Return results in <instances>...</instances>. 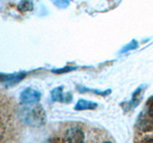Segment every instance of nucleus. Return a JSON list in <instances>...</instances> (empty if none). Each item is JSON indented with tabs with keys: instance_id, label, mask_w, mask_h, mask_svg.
Returning a JSON list of instances; mask_svg holds the SVG:
<instances>
[{
	"instance_id": "obj_4",
	"label": "nucleus",
	"mask_w": 153,
	"mask_h": 143,
	"mask_svg": "<svg viewBox=\"0 0 153 143\" xmlns=\"http://www.w3.org/2000/svg\"><path fill=\"white\" fill-rule=\"evenodd\" d=\"M27 75L26 72H18L13 74H0V81L5 87H12V86L19 83Z\"/></svg>"
},
{
	"instance_id": "obj_5",
	"label": "nucleus",
	"mask_w": 153,
	"mask_h": 143,
	"mask_svg": "<svg viewBox=\"0 0 153 143\" xmlns=\"http://www.w3.org/2000/svg\"><path fill=\"white\" fill-rule=\"evenodd\" d=\"M41 93L33 88H26L20 94V101L24 104H31L39 102Z\"/></svg>"
},
{
	"instance_id": "obj_6",
	"label": "nucleus",
	"mask_w": 153,
	"mask_h": 143,
	"mask_svg": "<svg viewBox=\"0 0 153 143\" xmlns=\"http://www.w3.org/2000/svg\"><path fill=\"white\" fill-rule=\"evenodd\" d=\"M51 97L52 100L55 102L60 103H69L73 99V95L71 93H64L63 92V86H59L51 91Z\"/></svg>"
},
{
	"instance_id": "obj_9",
	"label": "nucleus",
	"mask_w": 153,
	"mask_h": 143,
	"mask_svg": "<svg viewBox=\"0 0 153 143\" xmlns=\"http://www.w3.org/2000/svg\"><path fill=\"white\" fill-rule=\"evenodd\" d=\"M76 89L79 93H94L96 94L102 95V97H107L108 94H111V90H106V91H100V90H96V89H90L87 87H84V86H76Z\"/></svg>"
},
{
	"instance_id": "obj_14",
	"label": "nucleus",
	"mask_w": 153,
	"mask_h": 143,
	"mask_svg": "<svg viewBox=\"0 0 153 143\" xmlns=\"http://www.w3.org/2000/svg\"><path fill=\"white\" fill-rule=\"evenodd\" d=\"M146 112L153 118V95L148 98L146 104Z\"/></svg>"
},
{
	"instance_id": "obj_7",
	"label": "nucleus",
	"mask_w": 153,
	"mask_h": 143,
	"mask_svg": "<svg viewBox=\"0 0 153 143\" xmlns=\"http://www.w3.org/2000/svg\"><path fill=\"white\" fill-rule=\"evenodd\" d=\"M137 128L140 132L147 133L153 130V118L146 113H141L137 120Z\"/></svg>"
},
{
	"instance_id": "obj_11",
	"label": "nucleus",
	"mask_w": 153,
	"mask_h": 143,
	"mask_svg": "<svg viewBox=\"0 0 153 143\" xmlns=\"http://www.w3.org/2000/svg\"><path fill=\"white\" fill-rule=\"evenodd\" d=\"M78 67L76 66H65L63 68H59V69H54L51 70L52 73L54 74H65V73H69V72H72L76 70Z\"/></svg>"
},
{
	"instance_id": "obj_10",
	"label": "nucleus",
	"mask_w": 153,
	"mask_h": 143,
	"mask_svg": "<svg viewBox=\"0 0 153 143\" xmlns=\"http://www.w3.org/2000/svg\"><path fill=\"white\" fill-rule=\"evenodd\" d=\"M17 9L19 12L25 13V12H31L33 9V0H21L19 4L17 5Z\"/></svg>"
},
{
	"instance_id": "obj_2",
	"label": "nucleus",
	"mask_w": 153,
	"mask_h": 143,
	"mask_svg": "<svg viewBox=\"0 0 153 143\" xmlns=\"http://www.w3.org/2000/svg\"><path fill=\"white\" fill-rule=\"evenodd\" d=\"M62 140L64 142H83L85 140V133L81 127L71 126L66 129Z\"/></svg>"
},
{
	"instance_id": "obj_1",
	"label": "nucleus",
	"mask_w": 153,
	"mask_h": 143,
	"mask_svg": "<svg viewBox=\"0 0 153 143\" xmlns=\"http://www.w3.org/2000/svg\"><path fill=\"white\" fill-rule=\"evenodd\" d=\"M18 117L31 127H41L46 123V114L40 104H25L18 110Z\"/></svg>"
},
{
	"instance_id": "obj_3",
	"label": "nucleus",
	"mask_w": 153,
	"mask_h": 143,
	"mask_svg": "<svg viewBox=\"0 0 153 143\" xmlns=\"http://www.w3.org/2000/svg\"><path fill=\"white\" fill-rule=\"evenodd\" d=\"M143 92H145V86L143 85L138 87L135 91H134L133 94H132L131 99L129 100L128 102H123L121 104V106L123 109V111L129 112V111H131V110L135 109L142 101Z\"/></svg>"
},
{
	"instance_id": "obj_12",
	"label": "nucleus",
	"mask_w": 153,
	"mask_h": 143,
	"mask_svg": "<svg viewBox=\"0 0 153 143\" xmlns=\"http://www.w3.org/2000/svg\"><path fill=\"white\" fill-rule=\"evenodd\" d=\"M136 48H138V42L135 39H133V40H131V42H129L128 44H126L123 48V49L121 50V52H120V54H123V52H126L128 51L135 50Z\"/></svg>"
},
{
	"instance_id": "obj_13",
	"label": "nucleus",
	"mask_w": 153,
	"mask_h": 143,
	"mask_svg": "<svg viewBox=\"0 0 153 143\" xmlns=\"http://www.w3.org/2000/svg\"><path fill=\"white\" fill-rule=\"evenodd\" d=\"M51 2L59 9H66L69 6L70 0H51Z\"/></svg>"
},
{
	"instance_id": "obj_8",
	"label": "nucleus",
	"mask_w": 153,
	"mask_h": 143,
	"mask_svg": "<svg viewBox=\"0 0 153 143\" xmlns=\"http://www.w3.org/2000/svg\"><path fill=\"white\" fill-rule=\"evenodd\" d=\"M98 107V103L89 101L86 99H79L75 105L74 109L76 111H85V110H95Z\"/></svg>"
}]
</instances>
